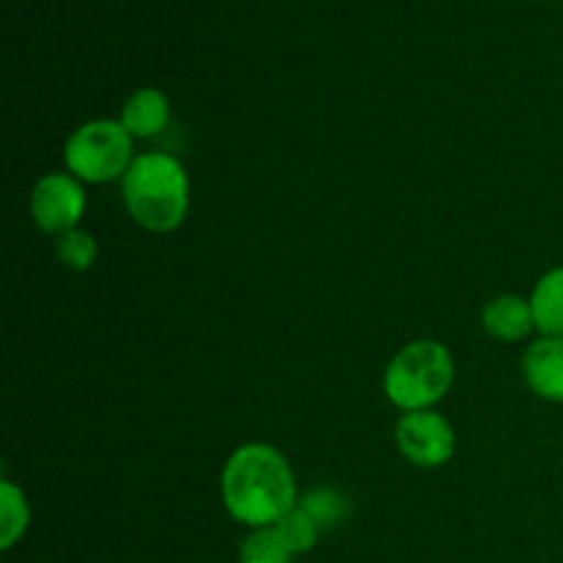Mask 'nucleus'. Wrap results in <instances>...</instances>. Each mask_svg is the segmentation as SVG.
<instances>
[{
	"label": "nucleus",
	"instance_id": "nucleus-1",
	"mask_svg": "<svg viewBox=\"0 0 563 563\" xmlns=\"http://www.w3.org/2000/svg\"><path fill=\"white\" fill-rule=\"evenodd\" d=\"M223 506L242 526H278L297 506V484L291 465L278 449L245 443L225 460L220 476Z\"/></svg>",
	"mask_w": 563,
	"mask_h": 563
},
{
	"label": "nucleus",
	"instance_id": "nucleus-2",
	"mask_svg": "<svg viewBox=\"0 0 563 563\" xmlns=\"http://www.w3.org/2000/svg\"><path fill=\"white\" fill-rule=\"evenodd\" d=\"M121 196L137 225L165 234L185 223L190 209V176L170 154H137L121 179Z\"/></svg>",
	"mask_w": 563,
	"mask_h": 563
},
{
	"label": "nucleus",
	"instance_id": "nucleus-3",
	"mask_svg": "<svg viewBox=\"0 0 563 563\" xmlns=\"http://www.w3.org/2000/svg\"><path fill=\"white\" fill-rule=\"evenodd\" d=\"M454 383V357L440 341H412L385 368V396L405 412L432 410Z\"/></svg>",
	"mask_w": 563,
	"mask_h": 563
},
{
	"label": "nucleus",
	"instance_id": "nucleus-4",
	"mask_svg": "<svg viewBox=\"0 0 563 563\" xmlns=\"http://www.w3.org/2000/svg\"><path fill=\"white\" fill-rule=\"evenodd\" d=\"M135 137L121 126V121L97 119L77 126L64 146V163L75 179L88 185H104V181L124 179L130 165L135 163L132 154Z\"/></svg>",
	"mask_w": 563,
	"mask_h": 563
},
{
	"label": "nucleus",
	"instance_id": "nucleus-5",
	"mask_svg": "<svg viewBox=\"0 0 563 563\" xmlns=\"http://www.w3.org/2000/svg\"><path fill=\"white\" fill-rule=\"evenodd\" d=\"M86 214V190L71 174H47L36 181L31 192V218L38 231L60 236L80 229Z\"/></svg>",
	"mask_w": 563,
	"mask_h": 563
},
{
	"label": "nucleus",
	"instance_id": "nucleus-6",
	"mask_svg": "<svg viewBox=\"0 0 563 563\" xmlns=\"http://www.w3.org/2000/svg\"><path fill=\"white\" fill-rule=\"evenodd\" d=\"M396 445L416 467H440L454 456V427L434 410L405 412L396 423Z\"/></svg>",
	"mask_w": 563,
	"mask_h": 563
},
{
	"label": "nucleus",
	"instance_id": "nucleus-7",
	"mask_svg": "<svg viewBox=\"0 0 563 563\" xmlns=\"http://www.w3.org/2000/svg\"><path fill=\"white\" fill-rule=\"evenodd\" d=\"M522 377L544 401L563 405V339L542 335L522 355Z\"/></svg>",
	"mask_w": 563,
	"mask_h": 563
},
{
	"label": "nucleus",
	"instance_id": "nucleus-8",
	"mask_svg": "<svg viewBox=\"0 0 563 563\" xmlns=\"http://www.w3.org/2000/svg\"><path fill=\"white\" fill-rule=\"evenodd\" d=\"M482 324L493 339L522 341L537 330L531 300L517 295H500L484 306Z\"/></svg>",
	"mask_w": 563,
	"mask_h": 563
},
{
	"label": "nucleus",
	"instance_id": "nucleus-9",
	"mask_svg": "<svg viewBox=\"0 0 563 563\" xmlns=\"http://www.w3.org/2000/svg\"><path fill=\"white\" fill-rule=\"evenodd\" d=\"M121 126L132 137H154L168 126L170 102L157 88H137L121 108Z\"/></svg>",
	"mask_w": 563,
	"mask_h": 563
},
{
	"label": "nucleus",
	"instance_id": "nucleus-10",
	"mask_svg": "<svg viewBox=\"0 0 563 563\" xmlns=\"http://www.w3.org/2000/svg\"><path fill=\"white\" fill-rule=\"evenodd\" d=\"M531 308L539 333L563 339V267L550 269L539 278L533 286Z\"/></svg>",
	"mask_w": 563,
	"mask_h": 563
},
{
	"label": "nucleus",
	"instance_id": "nucleus-11",
	"mask_svg": "<svg viewBox=\"0 0 563 563\" xmlns=\"http://www.w3.org/2000/svg\"><path fill=\"white\" fill-rule=\"evenodd\" d=\"M297 509L319 528V533L339 528L346 517L352 515V504L341 489L335 487H317L297 498Z\"/></svg>",
	"mask_w": 563,
	"mask_h": 563
},
{
	"label": "nucleus",
	"instance_id": "nucleus-12",
	"mask_svg": "<svg viewBox=\"0 0 563 563\" xmlns=\"http://www.w3.org/2000/svg\"><path fill=\"white\" fill-rule=\"evenodd\" d=\"M27 522H31V509L25 493L11 482H3L0 484V548H14L25 537Z\"/></svg>",
	"mask_w": 563,
	"mask_h": 563
},
{
	"label": "nucleus",
	"instance_id": "nucleus-13",
	"mask_svg": "<svg viewBox=\"0 0 563 563\" xmlns=\"http://www.w3.org/2000/svg\"><path fill=\"white\" fill-rule=\"evenodd\" d=\"M291 559H295V553L286 548V542L275 531V526L256 528L242 542L240 550V563H291Z\"/></svg>",
	"mask_w": 563,
	"mask_h": 563
},
{
	"label": "nucleus",
	"instance_id": "nucleus-14",
	"mask_svg": "<svg viewBox=\"0 0 563 563\" xmlns=\"http://www.w3.org/2000/svg\"><path fill=\"white\" fill-rule=\"evenodd\" d=\"M55 253H58V262L64 267L75 269V273H86L97 262V240H93L88 231L71 229L66 234L55 236Z\"/></svg>",
	"mask_w": 563,
	"mask_h": 563
},
{
	"label": "nucleus",
	"instance_id": "nucleus-15",
	"mask_svg": "<svg viewBox=\"0 0 563 563\" xmlns=\"http://www.w3.org/2000/svg\"><path fill=\"white\" fill-rule=\"evenodd\" d=\"M275 531L280 533V539L286 542V548H289L295 555L308 553V550L317 548L319 537H322V533H319V528L313 526V522L308 520V517L302 515L297 506L284 517V520L278 522V526H275Z\"/></svg>",
	"mask_w": 563,
	"mask_h": 563
}]
</instances>
